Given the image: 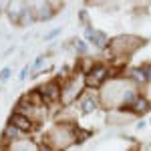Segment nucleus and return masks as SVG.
Here are the masks:
<instances>
[{"instance_id": "nucleus-11", "label": "nucleus", "mask_w": 151, "mask_h": 151, "mask_svg": "<svg viewBox=\"0 0 151 151\" xmlns=\"http://www.w3.org/2000/svg\"><path fill=\"white\" fill-rule=\"evenodd\" d=\"M87 40L97 48H105L109 45V36L105 35L103 30H97L93 26H87Z\"/></svg>"}, {"instance_id": "nucleus-9", "label": "nucleus", "mask_w": 151, "mask_h": 151, "mask_svg": "<svg viewBox=\"0 0 151 151\" xmlns=\"http://www.w3.org/2000/svg\"><path fill=\"white\" fill-rule=\"evenodd\" d=\"M38 93L42 95L45 103H60V85L57 81H48L38 87Z\"/></svg>"}, {"instance_id": "nucleus-24", "label": "nucleus", "mask_w": 151, "mask_h": 151, "mask_svg": "<svg viewBox=\"0 0 151 151\" xmlns=\"http://www.w3.org/2000/svg\"><path fill=\"white\" fill-rule=\"evenodd\" d=\"M26 73H28V67H24L22 73H20V79H26Z\"/></svg>"}, {"instance_id": "nucleus-4", "label": "nucleus", "mask_w": 151, "mask_h": 151, "mask_svg": "<svg viewBox=\"0 0 151 151\" xmlns=\"http://www.w3.org/2000/svg\"><path fill=\"white\" fill-rule=\"evenodd\" d=\"M87 91V81L83 73H75L70 75L67 81L60 85V105L63 107H70L73 103H77L81 99V95Z\"/></svg>"}, {"instance_id": "nucleus-3", "label": "nucleus", "mask_w": 151, "mask_h": 151, "mask_svg": "<svg viewBox=\"0 0 151 151\" xmlns=\"http://www.w3.org/2000/svg\"><path fill=\"white\" fill-rule=\"evenodd\" d=\"M143 38L135 35H119L109 40V55L113 58H129L139 47H143Z\"/></svg>"}, {"instance_id": "nucleus-23", "label": "nucleus", "mask_w": 151, "mask_h": 151, "mask_svg": "<svg viewBox=\"0 0 151 151\" xmlns=\"http://www.w3.org/2000/svg\"><path fill=\"white\" fill-rule=\"evenodd\" d=\"M40 151H55V149H52V147H48L47 143H45V145H40Z\"/></svg>"}, {"instance_id": "nucleus-22", "label": "nucleus", "mask_w": 151, "mask_h": 151, "mask_svg": "<svg viewBox=\"0 0 151 151\" xmlns=\"http://www.w3.org/2000/svg\"><path fill=\"white\" fill-rule=\"evenodd\" d=\"M10 77V69L6 67V69H2V73H0V79H8Z\"/></svg>"}, {"instance_id": "nucleus-15", "label": "nucleus", "mask_w": 151, "mask_h": 151, "mask_svg": "<svg viewBox=\"0 0 151 151\" xmlns=\"http://www.w3.org/2000/svg\"><path fill=\"white\" fill-rule=\"evenodd\" d=\"M22 135H24L22 131H20V129H16L14 125H10V123H8V125L4 127V131H2V137H4V139L8 141V143H14V141H20V139H24Z\"/></svg>"}, {"instance_id": "nucleus-1", "label": "nucleus", "mask_w": 151, "mask_h": 151, "mask_svg": "<svg viewBox=\"0 0 151 151\" xmlns=\"http://www.w3.org/2000/svg\"><path fill=\"white\" fill-rule=\"evenodd\" d=\"M99 103L107 111H115V109H127L133 103V99L139 95V87L131 81L129 77L117 75L111 77L99 89Z\"/></svg>"}, {"instance_id": "nucleus-19", "label": "nucleus", "mask_w": 151, "mask_h": 151, "mask_svg": "<svg viewBox=\"0 0 151 151\" xmlns=\"http://www.w3.org/2000/svg\"><path fill=\"white\" fill-rule=\"evenodd\" d=\"M42 65H45V57H38V58L35 60V67H32V69L38 70V69H42Z\"/></svg>"}, {"instance_id": "nucleus-21", "label": "nucleus", "mask_w": 151, "mask_h": 151, "mask_svg": "<svg viewBox=\"0 0 151 151\" xmlns=\"http://www.w3.org/2000/svg\"><path fill=\"white\" fill-rule=\"evenodd\" d=\"M143 95H145V97L149 99V103H151V81L145 85V93H143Z\"/></svg>"}, {"instance_id": "nucleus-16", "label": "nucleus", "mask_w": 151, "mask_h": 151, "mask_svg": "<svg viewBox=\"0 0 151 151\" xmlns=\"http://www.w3.org/2000/svg\"><path fill=\"white\" fill-rule=\"evenodd\" d=\"M131 81L135 83L137 87H141V85H147V75H145V70H143V67H137V69H133V70H129V75H127Z\"/></svg>"}, {"instance_id": "nucleus-5", "label": "nucleus", "mask_w": 151, "mask_h": 151, "mask_svg": "<svg viewBox=\"0 0 151 151\" xmlns=\"http://www.w3.org/2000/svg\"><path fill=\"white\" fill-rule=\"evenodd\" d=\"M109 79H111V69L105 67V65H95L93 69L85 75L87 89H101Z\"/></svg>"}, {"instance_id": "nucleus-2", "label": "nucleus", "mask_w": 151, "mask_h": 151, "mask_svg": "<svg viewBox=\"0 0 151 151\" xmlns=\"http://www.w3.org/2000/svg\"><path fill=\"white\" fill-rule=\"evenodd\" d=\"M77 129L75 123H55L45 135V143L55 151H67L77 143Z\"/></svg>"}, {"instance_id": "nucleus-6", "label": "nucleus", "mask_w": 151, "mask_h": 151, "mask_svg": "<svg viewBox=\"0 0 151 151\" xmlns=\"http://www.w3.org/2000/svg\"><path fill=\"white\" fill-rule=\"evenodd\" d=\"M30 6H32L35 20H50L58 12V6L63 8V4H58V2H38V4H30Z\"/></svg>"}, {"instance_id": "nucleus-17", "label": "nucleus", "mask_w": 151, "mask_h": 151, "mask_svg": "<svg viewBox=\"0 0 151 151\" xmlns=\"http://www.w3.org/2000/svg\"><path fill=\"white\" fill-rule=\"evenodd\" d=\"M91 137V131H85V129H77V143H83Z\"/></svg>"}, {"instance_id": "nucleus-13", "label": "nucleus", "mask_w": 151, "mask_h": 151, "mask_svg": "<svg viewBox=\"0 0 151 151\" xmlns=\"http://www.w3.org/2000/svg\"><path fill=\"white\" fill-rule=\"evenodd\" d=\"M6 151H40V145H36L32 139H20L14 143H8Z\"/></svg>"}, {"instance_id": "nucleus-7", "label": "nucleus", "mask_w": 151, "mask_h": 151, "mask_svg": "<svg viewBox=\"0 0 151 151\" xmlns=\"http://www.w3.org/2000/svg\"><path fill=\"white\" fill-rule=\"evenodd\" d=\"M137 117L133 115L129 109H115V111H107V117H105V121L109 123V125H117V127H121V125H129V123H133Z\"/></svg>"}, {"instance_id": "nucleus-18", "label": "nucleus", "mask_w": 151, "mask_h": 151, "mask_svg": "<svg viewBox=\"0 0 151 151\" xmlns=\"http://www.w3.org/2000/svg\"><path fill=\"white\" fill-rule=\"evenodd\" d=\"M73 47L77 48L81 55H85V50H87V45H85L83 40H79V38H73Z\"/></svg>"}, {"instance_id": "nucleus-12", "label": "nucleus", "mask_w": 151, "mask_h": 151, "mask_svg": "<svg viewBox=\"0 0 151 151\" xmlns=\"http://www.w3.org/2000/svg\"><path fill=\"white\" fill-rule=\"evenodd\" d=\"M8 121H10V125H14L16 129H20L22 133H28V131L35 129V121H30L28 117L20 115V113H12Z\"/></svg>"}, {"instance_id": "nucleus-20", "label": "nucleus", "mask_w": 151, "mask_h": 151, "mask_svg": "<svg viewBox=\"0 0 151 151\" xmlns=\"http://www.w3.org/2000/svg\"><path fill=\"white\" fill-rule=\"evenodd\" d=\"M58 32H60V28H55V30H50V32H48V35L45 36V40H50V38H55V36H57Z\"/></svg>"}, {"instance_id": "nucleus-10", "label": "nucleus", "mask_w": 151, "mask_h": 151, "mask_svg": "<svg viewBox=\"0 0 151 151\" xmlns=\"http://www.w3.org/2000/svg\"><path fill=\"white\" fill-rule=\"evenodd\" d=\"M129 111L133 113L135 117H143L145 113H149V109H151V103H149V99L145 97V95H137L135 99H133V103L127 107Z\"/></svg>"}, {"instance_id": "nucleus-8", "label": "nucleus", "mask_w": 151, "mask_h": 151, "mask_svg": "<svg viewBox=\"0 0 151 151\" xmlns=\"http://www.w3.org/2000/svg\"><path fill=\"white\" fill-rule=\"evenodd\" d=\"M99 95H93L89 89L81 95V99L77 101V109L81 111L83 115H89V113H95L99 109Z\"/></svg>"}, {"instance_id": "nucleus-14", "label": "nucleus", "mask_w": 151, "mask_h": 151, "mask_svg": "<svg viewBox=\"0 0 151 151\" xmlns=\"http://www.w3.org/2000/svg\"><path fill=\"white\" fill-rule=\"evenodd\" d=\"M24 8H26V4H24V2H10V4H8V16H10L12 22L20 24V18H22Z\"/></svg>"}]
</instances>
